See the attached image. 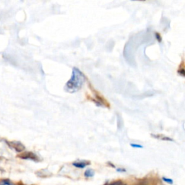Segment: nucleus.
I'll list each match as a JSON object with an SVG mask.
<instances>
[{
    "instance_id": "f257e3e1",
    "label": "nucleus",
    "mask_w": 185,
    "mask_h": 185,
    "mask_svg": "<svg viewBox=\"0 0 185 185\" xmlns=\"http://www.w3.org/2000/svg\"><path fill=\"white\" fill-rule=\"evenodd\" d=\"M86 78L85 75L77 67H73L71 78L65 85V91L69 93L78 92L82 88L85 83Z\"/></svg>"
},
{
    "instance_id": "f03ea898",
    "label": "nucleus",
    "mask_w": 185,
    "mask_h": 185,
    "mask_svg": "<svg viewBox=\"0 0 185 185\" xmlns=\"http://www.w3.org/2000/svg\"><path fill=\"white\" fill-rule=\"evenodd\" d=\"M19 158L22 159H26V160H32L34 161H38V158L36 154H34L32 152H25V153H22V154L18 155Z\"/></svg>"
},
{
    "instance_id": "7ed1b4c3",
    "label": "nucleus",
    "mask_w": 185,
    "mask_h": 185,
    "mask_svg": "<svg viewBox=\"0 0 185 185\" xmlns=\"http://www.w3.org/2000/svg\"><path fill=\"white\" fill-rule=\"evenodd\" d=\"M8 145L18 152H22L25 150V146L20 142H8Z\"/></svg>"
},
{
    "instance_id": "20e7f679",
    "label": "nucleus",
    "mask_w": 185,
    "mask_h": 185,
    "mask_svg": "<svg viewBox=\"0 0 185 185\" xmlns=\"http://www.w3.org/2000/svg\"><path fill=\"white\" fill-rule=\"evenodd\" d=\"M90 164L89 161H77V162H74L72 164V165L74 166H75L77 168H85L86 166Z\"/></svg>"
},
{
    "instance_id": "39448f33",
    "label": "nucleus",
    "mask_w": 185,
    "mask_h": 185,
    "mask_svg": "<svg viewBox=\"0 0 185 185\" xmlns=\"http://www.w3.org/2000/svg\"><path fill=\"white\" fill-rule=\"evenodd\" d=\"M152 137H154L157 139H160V140H166V141H173V140L168 137H165V136H161V135H152Z\"/></svg>"
},
{
    "instance_id": "423d86ee",
    "label": "nucleus",
    "mask_w": 185,
    "mask_h": 185,
    "mask_svg": "<svg viewBox=\"0 0 185 185\" xmlns=\"http://www.w3.org/2000/svg\"><path fill=\"white\" fill-rule=\"evenodd\" d=\"M94 175V171L91 169H88L85 172V177H92Z\"/></svg>"
},
{
    "instance_id": "0eeeda50",
    "label": "nucleus",
    "mask_w": 185,
    "mask_h": 185,
    "mask_svg": "<svg viewBox=\"0 0 185 185\" xmlns=\"http://www.w3.org/2000/svg\"><path fill=\"white\" fill-rule=\"evenodd\" d=\"M130 145H131V147L135 148H143V146H142V145H140V144L131 143Z\"/></svg>"
},
{
    "instance_id": "6e6552de",
    "label": "nucleus",
    "mask_w": 185,
    "mask_h": 185,
    "mask_svg": "<svg viewBox=\"0 0 185 185\" xmlns=\"http://www.w3.org/2000/svg\"><path fill=\"white\" fill-rule=\"evenodd\" d=\"M109 185H125V184H124L122 181H116V182L111 183V184H110Z\"/></svg>"
},
{
    "instance_id": "1a4fd4ad",
    "label": "nucleus",
    "mask_w": 185,
    "mask_h": 185,
    "mask_svg": "<svg viewBox=\"0 0 185 185\" xmlns=\"http://www.w3.org/2000/svg\"><path fill=\"white\" fill-rule=\"evenodd\" d=\"M0 185H12L8 180H3L0 182Z\"/></svg>"
},
{
    "instance_id": "9d476101",
    "label": "nucleus",
    "mask_w": 185,
    "mask_h": 185,
    "mask_svg": "<svg viewBox=\"0 0 185 185\" xmlns=\"http://www.w3.org/2000/svg\"><path fill=\"white\" fill-rule=\"evenodd\" d=\"M163 180L165 181L166 182L169 183V184H173V181H172V179H166V178H165V177H164V178H163Z\"/></svg>"
},
{
    "instance_id": "9b49d317",
    "label": "nucleus",
    "mask_w": 185,
    "mask_h": 185,
    "mask_svg": "<svg viewBox=\"0 0 185 185\" xmlns=\"http://www.w3.org/2000/svg\"><path fill=\"white\" fill-rule=\"evenodd\" d=\"M155 38H157V40H158V42H161V36L160 34L158 33H155Z\"/></svg>"
},
{
    "instance_id": "f8f14e48",
    "label": "nucleus",
    "mask_w": 185,
    "mask_h": 185,
    "mask_svg": "<svg viewBox=\"0 0 185 185\" xmlns=\"http://www.w3.org/2000/svg\"><path fill=\"white\" fill-rule=\"evenodd\" d=\"M117 171H119V172H121V171H122V172H125L126 171V170L125 169H123V168H122V169H121V168H117Z\"/></svg>"
}]
</instances>
